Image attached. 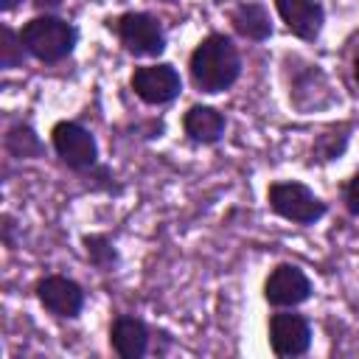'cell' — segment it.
Listing matches in <instances>:
<instances>
[{
  "label": "cell",
  "mask_w": 359,
  "mask_h": 359,
  "mask_svg": "<svg viewBox=\"0 0 359 359\" xmlns=\"http://www.w3.org/2000/svg\"><path fill=\"white\" fill-rule=\"evenodd\" d=\"M34 6H36L39 11H50V8H59L62 0H34Z\"/></svg>",
  "instance_id": "d6986e66"
},
{
  "label": "cell",
  "mask_w": 359,
  "mask_h": 359,
  "mask_svg": "<svg viewBox=\"0 0 359 359\" xmlns=\"http://www.w3.org/2000/svg\"><path fill=\"white\" fill-rule=\"evenodd\" d=\"M132 90L146 104H168L180 95L182 81L171 65H146L132 73Z\"/></svg>",
  "instance_id": "8992f818"
},
{
  "label": "cell",
  "mask_w": 359,
  "mask_h": 359,
  "mask_svg": "<svg viewBox=\"0 0 359 359\" xmlns=\"http://www.w3.org/2000/svg\"><path fill=\"white\" fill-rule=\"evenodd\" d=\"M269 345L278 356H300L311 345V328L306 317L280 311L269 320Z\"/></svg>",
  "instance_id": "ba28073f"
},
{
  "label": "cell",
  "mask_w": 359,
  "mask_h": 359,
  "mask_svg": "<svg viewBox=\"0 0 359 359\" xmlns=\"http://www.w3.org/2000/svg\"><path fill=\"white\" fill-rule=\"evenodd\" d=\"M185 135L196 143H216L222 135H224V115L213 107H205V104H196L185 112Z\"/></svg>",
  "instance_id": "7c38bea8"
},
{
  "label": "cell",
  "mask_w": 359,
  "mask_h": 359,
  "mask_svg": "<svg viewBox=\"0 0 359 359\" xmlns=\"http://www.w3.org/2000/svg\"><path fill=\"white\" fill-rule=\"evenodd\" d=\"M84 252H87L90 264L98 266L101 272H109V269L115 266V261H118V252H115L112 241H109L107 236H101V233L84 236Z\"/></svg>",
  "instance_id": "5bb4252c"
},
{
  "label": "cell",
  "mask_w": 359,
  "mask_h": 359,
  "mask_svg": "<svg viewBox=\"0 0 359 359\" xmlns=\"http://www.w3.org/2000/svg\"><path fill=\"white\" fill-rule=\"evenodd\" d=\"M266 199L278 216L297 224H314L317 219L325 216V202L303 182H272Z\"/></svg>",
  "instance_id": "3957f363"
},
{
  "label": "cell",
  "mask_w": 359,
  "mask_h": 359,
  "mask_svg": "<svg viewBox=\"0 0 359 359\" xmlns=\"http://www.w3.org/2000/svg\"><path fill=\"white\" fill-rule=\"evenodd\" d=\"M238 73H241V56L236 45L222 34L205 36L191 53V79L202 93L227 90L230 84H236Z\"/></svg>",
  "instance_id": "6da1fadb"
},
{
  "label": "cell",
  "mask_w": 359,
  "mask_h": 359,
  "mask_svg": "<svg viewBox=\"0 0 359 359\" xmlns=\"http://www.w3.org/2000/svg\"><path fill=\"white\" fill-rule=\"evenodd\" d=\"M6 149L14 157H36L42 151V143H39V137L31 126H14L6 135Z\"/></svg>",
  "instance_id": "9a60e30c"
},
{
  "label": "cell",
  "mask_w": 359,
  "mask_h": 359,
  "mask_svg": "<svg viewBox=\"0 0 359 359\" xmlns=\"http://www.w3.org/2000/svg\"><path fill=\"white\" fill-rule=\"evenodd\" d=\"M53 137V149L62 157L65 165L76 168V171H87L95 165L98 160V146L95 137L76 121H59L50 132Z\"/></svg>",
  "instance_id": "5b68a950"
},
{
  "label": "cell",
  "mask_w": 359,
  "mask_h": 359,
  "mask_svg": "<svg viewBox=\"0 0 359 359\" xmlns=\"http://www.w3.org/2000/svg\"><path fill=\"white\" fill-rule=\"evenodd\" d=\"M22 53H25V45H22V36H17L11 28H3V45H0V65L3 67H17L22 62Z\"/></svg>",
  "instance_id": "2e32d148"
},
{
  "label": "cell",
  "mask_w": 359,
  "mask_h": 359,
  "mask_svg": "<svg viewBox=\"0 0 359 359\" xmlns=\"http://www.w3.org/2000/svg\"><path fill=\"white\" fill-rule=\"evenodd\" d=\"M109 342L118 351V356H123V359H140L146 353V348H149V328H146L143 320L123 314V317H118L112 323Z\"/></svg>",
  "instance_id": "8fae6325"
},
{
  "label": "cell",
  "mask_w": 359,
  "mask_h": 359,
  "mask_svg": "<svg viewBox=\"0 0 359 359\" xmlns=\"http://www.w3.org/2000/svg\"><path fill=\"white\" fill-rule=\"evenodd\" d=\"M20 36H22L25 50L31 56H36L39 62H59V59L70 56L76 48V39H79L76 28L67 20H59L53 14L28 20L22 25Z\"/></svg>",
  "instance_id": "7a4b0ae2"
},
{
  "label": "cell",
  "mask_w": 359,
  "mask_h": 359,
  "mask_svg": "<svg viewBox=\"0 0 359 359\" xmlns=\"http://www.w3.org/2000/svg\"><path fill=\"white\" fill-rule=\"evenodd\" d=\"M345 135H334V132H325V135H320L317 137V143H314V157L317 160H334L337 154H342V149H345Z\"/></svg>",
  "instance_id": "e0dca14e"
},
{
  "label": "cell",
  "mask_w": 359,
  "mask_h": 359,
  "mask_svg": "<svg viewBox=\"0 0 359 359\" xmlns=\"http://www.w3.org/2000/svg\"><path fill=\"white\" fill-rule=\"evenodd\" d=\"M36 297L56 317H79V311L84 306L81 286L76 280L65 278V275H48V278H42L36 283Z\"/></svg>",
  "instance_id": "9c48e42d"
},
{
  "label": "cell",
  "mask_w": 359,
  "mask_h": 359,
  "mask_svg": "<svg viewBox=\"0 0 359 359\" xmlns=\"http://www.w3.org/2000/svg\"><path fill=\"white\" fill-rule=\"evenodd\" d=\"M163 3H177V0H163Z\"/></svg>",
  "instance_id": "7402d4cb"
},
{
  "label": "cell",
  "mask_w": 359,
  "mask_h": 359,
  "mask_svg": "<svg viewBox=\"0 0 359 359\" xmlns=\"http://www.w3.org/2000/svg\"><path fill=\"white\" fill-rule=\"evenodd\" d=\"M118 36L123 48L135 56H157L165 48V34L160 20L146 11H129L118 17Z\"/></svg>",
  "instance_id": "277c9868"
},
{
  "label": "cell",
  "mask_w": 359,
  "mask_h": 359,
  "mask_svg": "<svg viewBox=\"0 0 359 359\" xmlns=\"http://www.w3.org/2000/svg\"><path fill=\"white\" fill-rule=\"evenodd\" d=\"M353 76H356V81H359V56H356V62H353Z\"/></svg>",
  "instance_id": "44dd1931"
},
{
  "label": "cell",
  "mask_w": 359,
  "mask_h": 359,
  "mask_svg": "<svg viewBox=\"0 0 359 359\" xmlns=\"http://www.w3.org/2000/svg\"><path fill=\"white\" fill-rule=\"evenodd\" d=\"M230 22L247 39L261 42V39L272 36V22H269V14H266V8L261 3H241V6H236L233 14H230Z\"/></svg>",
  "instance_id": "4fadbf2b"
},
{
  "label": "cell",
  "mask_w": 359,
  "mask_h": 359,
  "mask_svg": "<svg viewBox=\"0 0 359 359\" xmlns=\"http://www.w3.org/2000/svg\"><path fill=\"white\" fill-rule=\"evenodd\" d=\"M345 202H348V210L359 216V174L348 182V188H345Z\"/></svg>",
  "instance_id": "ac0fdd59"
},
{
  "label": "cell",
  "mask_w": 359,
  "mask_h": 359,
  "mask_svg": "<svg viewBox=\"0 0 359 359\" xmlns=\"http://www.w3.org/2000/svg\"><path fill=\"white\" fill-rule=\"evenodd\" d=\"M275 8L286 28L300 39H317L325 22V11L317 0H275Z\"/></svg>",
  "instance_id": "30bf717a"
},
{
  "label": "cell",
  "mask_w": 359,
  "mask_h": 359,
  "mask_svg": "<svg viewBox=\"0 0 359 359\" xmlns=\"http://www.w3.org/2000/svg\"><path fill=\"white\" fill-rule=\"evenodd\" d=\"M14 6H20V0H0V8L3 11H11Z\"/></svg>",
  "instance_id": "ffe728a7"
},
{
  "label": "cell",
  "mask_w": 359,
  "mask_h": 359,
  "mask_svg": "<svg viewBox=\"0 0 359 359\" xmlns=\"http://www.w3.org/2000/svg\"><path fill=\"white\" fill-rule=\"evenodd\" d=\"M264 294L272 306H300L311 297V280L294 264H280L269 272L264 283Z\"/></svg>",
  "instance_id": "52a82bcc"
}]
</instances>
